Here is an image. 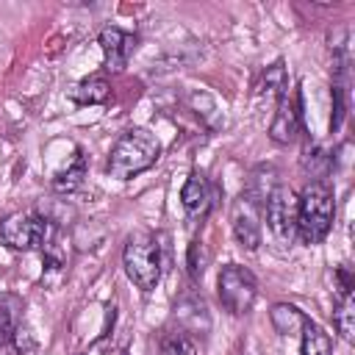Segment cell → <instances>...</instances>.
Instances as JSON below:
<instances>
[{"label": "cell", "instance_id": "1", "mask_svg": "<svg viewBox=\"0 0 355 355\" xmlns=\"http://www.w3.org/2000/svg\"><path fill=\"white\" fill-rule=\"evenodd\" d=\"M158 158H161L158 136L147 128H130L114 141L108 161H105V169L116 180H130V178L147 172L150 166H155Z\"/></svg>", "mask_w": 355, "mask_h": 355}, {"label": "cell", "instance_id": "2", "mask_svg": "<svg viewBox=\"0 0 355 355\" xmlns=\"http://www.w3.org/2000/svg\"><path fill=\"white\" fill-rule=\"evenodd\" d=\"M336 219V200H333V189L322 180H311L302 194H300V205H297V239L302 244H319Z\"/></svg>", "mask_w": 355, "mask_h": 355}, {"label": "cell", "instance_id": "3", "mask_svg": "<svg viewBox=\"0 0 355 355\" xmlns=\"http://www.w3.org/2000/svg\"><path fill=\"white\" fill-rule=\"evenodd\" d=\"M122 266L128 280L139 288V291H153L161 280V244L153 233H133L125 241L122 250Z\"/></svg>", "mask_w": 355, "mask_h": 355}, {"label": "cell", "instance_id": "4", "mask_svg": "<svg viewBox=\"0 0 355 355\" xmlns=\"http://www.w3.org/2000/svg\"><path fill=\"white\" fill-rule=\"evenodd\" d=\"M55 225L44 214L33 211H14L0 219V244L17 252H31L39 247H47L53 241Z\"/></svg>", "mask_w": 355, "mask_h": 355}, {"label": "cell", "instance_id": "5", "mask_svg": "<svg viewBox=\"0 0 355 355\" xmlns=\"http://www.w3.org/2000/svg\"><path fill=\"white\" fill-rule=\"evenodd\" d=\"M216 294H219V302L225 305V311H230L233 316H241V313L252 311V305H255L258 280H255V275L247 266H241V263H225L219 269Z\"/></svg>", "mask_w": 355, "mask_h": 355}, {"label": "cell", "instance_id": "6", "mask_svg": "<svg viewBox=\"0 0 355 355\" xmlns=\"http://www.w3.org/2000/svg\"><path fill=\"white\" fill-rule=\"evenodd\" d=\"M297 205L300 194L291 186H275L261 205L266 227L280 244H291L297 236Z\"/></svg>", "mask_w": 355, "mask_h": 355}, {"label": "cell", "instance_id": "7", "mask_svg": "<svg viewBox=\"0 0 355 355\" xmlns=\"http://www.w3.org/2000/svg\"><path fill=\"white\" fill-rule=\"evenodd\" d=\"M261 202L252 194H241L239 202L233 205V236L244 250H258L261 247V216H258Z\"/></svg>", "mask_w": 355, "mask_h": 355}, {"label": "cell", "instance_id": "8", "mask_svg": "<svg viewBox=\"0 0 355 355\" xmlns=\"http://www.w3.org/2000/svg\"><path fill=\"white\" fill-rule=\"evenodd\" d=\"M100 42V50H103V58H105V69L108 72H122L128 67V58L136 47V36L116 28V25H105L97 36Z\"/></svg>", "mask_w": 355, "mask_h": 355}, {"label": "cell", "instance_id": "9", "mask_svg": "<svg viewBox=\"0 0 355 355\" xmlns=\"http://www.w3.org/2000/svg\"><path fill=\"white\" fill-rule=\"evenodd\" d=\"M180 202H183V211L191 222H202L214 205V191H211V183L202 172H191L180 189Z\"/></svg>", "mask_w": 355, "mask_h": 355}, {"label": "cell", "instance_id": "10", "mask_svg": "<svg viewBox=\"0 0 355 355\" xmlns=\"http://www.w3.org/2000/svg\"><path fill=\"white\" fill-rule=\"evenodd\" d=\"M300 130V97L297 94H283L275 105V116L269 122V139L277 144H288Z\"/></svg>", "mask_w": 355, "mask_h": 355}, {"label": "cell", "instance_id": "11", "mask_svg": "<svg viewBox=\"0 0 355 355\" xmlns=\"http://www.w3.org/2000/svg\"><path fill=\"white\" fill-rule=\"evenodd\" d=\"M83 180H86V155L80 147H75V153L67 158V164L50 178V186L58 194H72L83 186Z\"/></svg>", "mask_w": 355, "mask_h": 355}, {"label": "cell", "instance_id": "12", "mask_svg": "<svg viewBox=\"0 0 355 355\" xmlns=\"http://www.w3.org/2000/svg\"><path fill=\"white\" fill-rule=\"evenodd\" d=\"M67 94L78 105H103L111 97V83L103 75H89V78L78 80Z\"/></svg>", "mask_w": 355, "mask_h": 355}, {"label": "cell", "instance_id": "13", "mask_svg": "<svg viewBox=\"0 0 355 355\" xmlns=\"http://www.w3.org/2000/svg\"><path fill=\"white\" fill-rule=\"evenodd\" d=\"M305 319H308V316H305L297 305H291V302H275L272 311H269V322H272V327H275L280 336H297V333L302 330Z\"/></svg>", "mask_w": 355, "mask_h": 355}, {"label": "cell", "instance_id": "14", "mask_svg": "<svg viewBox=\"0 0 355 355\" xmlns=\"http://www.w3.org/2000/svg\"><path fill=\"white\" fill-rule=\"evenodd\" d=\"M300 336H302L300 355H333V338H330V333L322 324H316L313 319H305Z\"/></svg>", "mask_w": 355, "mask_h": 355}, {"label": "cell", "instance_id": "15", "mask_svg": "<svg viewBox=\"0 0 355 355\" xmlns=\"http://www.w3.org/2000/svg\"><path fill=\"white\" fill-rule=\"evenodd\" d=\"M333 327L344 341H355V297L341 294L333 308Z\"/></svg>", "mask_w": 355, "mask_h": 355}, {"label": "cell", "instance_id": "16", "mask_svg": "<svg viewBox=\"0 0 355 355\" xmlns=\"http://www.w3.org/2000/svg\"><path fill=\"white\" fill-rule=\"evenodd\" d=\"M22 308V302L11 294L0 297V352L6 349V344L11 341V336L17 333V311Z\"/></svg>", "mask_w": 355, "mask_h": 355}, {"label": "cell", "instance_id": "17", "mask_svg": "<svg viewBox=\"0 0 355 355\" xmlns=\"http://www.w3.org/2000/svg\"><path fill=\"white\" fill-rule=\"evenodd\" d=\"M158 355H200V352H197V344L189 333L172 330L158 341Z\"/></svg>", "mask_w": 355, "mask_h": 355}, {"label": "cell", "instance_id": "18", "mask_svg": "<svg viewBox=\"0 0 355 355\" xmlns=\"http://www.w3.org/2000/svg\"><path fill=\"white\" fill-rule=\"evenodd\" d=\"M263 86H266V92H269L275 100H280V97L288 92V78H286V67H283V61H275V64L266 69V75H263Z\"/></svg>", "mask_w": 355, "mask_h": 355}, {"label": "cell", "instance_id": "19", "mask_svg": "<svg viewBox=\"0 0 355 355\" xmlns=\"http://www.w3.org/2000/svg\"><path fill=\"white\" fill-rule=\"evenodd\" d=\"M205 266H208V252H205L202 241H191V247H189V275L194 280H200L205 275Z\"/></svg>", "mask_w": 355, "mask_h": 355}, {"label": "cell", "instance_id": "20", "mask_svg": "<svg viewBox=\"0 0 355 355\" xmlns=\"http://www.w3.org/2000/svg\"><path fill=\"white\" fill-rule=\"evenodd\" d=\"M344 86H333V119H330V128L336 130L338 125H341V119H344Z\"/></svg>", "mask_w": 355, "mask_h": 355}]
</instances>
